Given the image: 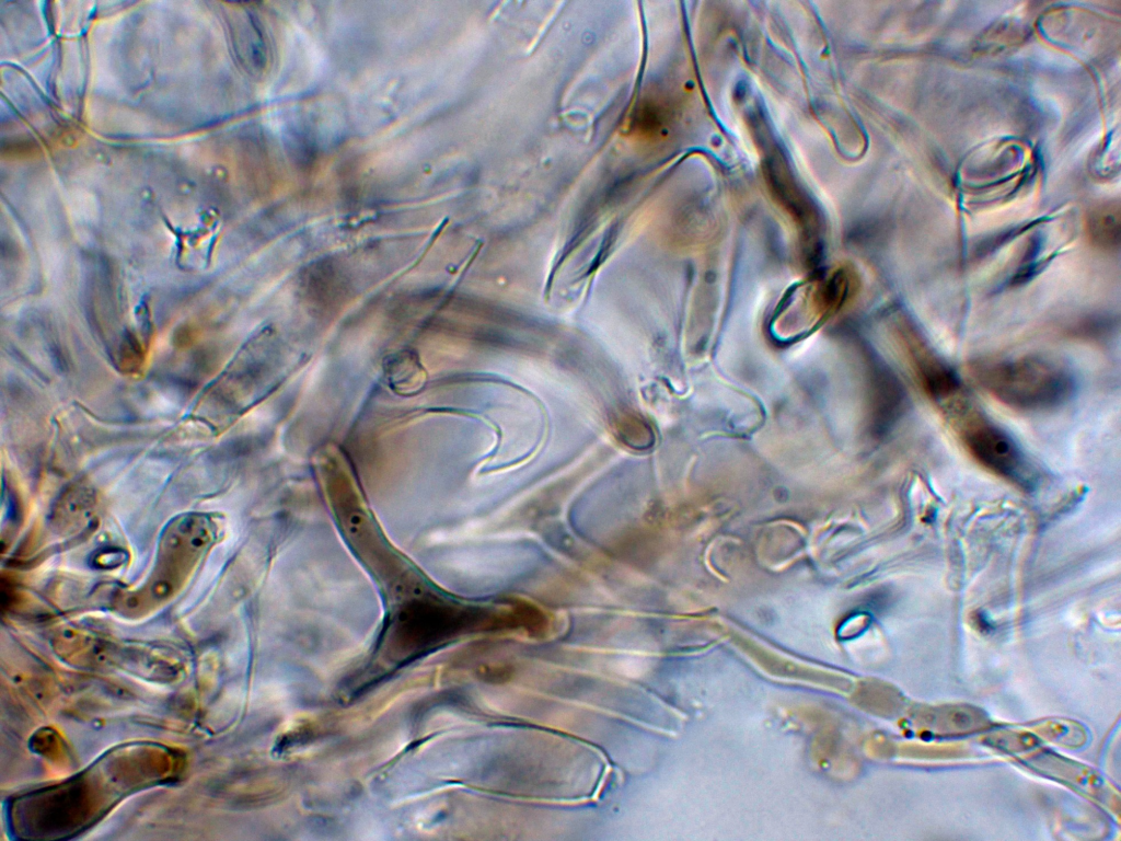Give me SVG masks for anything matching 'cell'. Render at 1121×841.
<instances>
[{
  "mask_svg": "<svg viewBox=\"0 0 1121 841\" xmlns=\"http://www.w3.org/2000/svg\"><path fill=\"white\" fill-rule=\"evenodd\" d=\"M970 370L990 395L1019 411L1054 408L1075 391V379L1067 367L1043 356L981 359Z\"/></svg>",
  "mask_w": 1121,
  "mask_h": 841,
  "instance_id": "obj_1",
  "label": "cell"
},
{
  "mask_svg": "<svg viewBox=\"0 0 1121 841\" xmlns=\"http://www.w3.org/2000/svg\"><path fill=\"white\" fill-rule=\"evenodd\" d=\"M947 412L956 417L960 438L979 463L1021 488L1033 486L1035 469L1003 429L971 410L966 400Z\"/></svg>",
  "mask_w": 1121,
  "mask_h": 841,
  "instance_id": "obj_2",
  "label": "cell"
},
{
  "mask_svg": "<svg viewBox=\"0 0 1121 841\" xmlns=\"http://www.w3.org/2000/svg\"><path fill=\"white\" fill-rule=\"evenodd\" d=\"M898 339L910 369L922 391L946 410L962 399L963 390L956 371L931 346L910 320H899Z\"/></svg>",
  "mask_w": 1121,
  "mask_h": 841,
  "instance_id": "obj_3",
  "label": "cell"
},
{
  "mask_svg": "<svg viewBox=\"0 0 1121 841\" xmlns=\"http://www.w3.org/2000/svg\"><path fill=\"white\" fill-rule=\"evenodd\" d=\"M1086 230L1091 243L1105 251H1113L1120 244V208L1118 204H1102L1087 217Z\"/></svg>",
  "mask_w": 1121,
  "mask_h": 841,
  "instance_id": "obj_4",
  "label": "cell"
},
{
  "mask_svg": "<svg viewBox=\"0 0 1121 841\" xmlns=\"http://www.w3.org/2000/svg\"><path fill=\"white\" fill-rule=\"evenodd\" d=\"M1110 325L1111 321L1108 319L1090 318L1088 320H1083L1078 324L1074 325L1072 331L1074 334H1077L1078 336L1086 335V337L1095 338L1096 336H1100L1102 335V333L1107 332Z\"/></svg>",
  "mask_w": 1121,
  "mask_h": 841,
  "instance_id": "obj_5",
  "label": "cell"
}]
</instances>
